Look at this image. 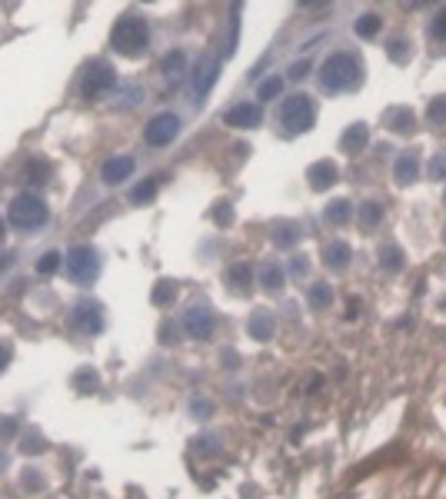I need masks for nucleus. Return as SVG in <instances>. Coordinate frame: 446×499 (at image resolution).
<instances>
[{"instance_id": "1", "label": "nucleus", "mask_w": 446, "mask_h": 499, "mask_svg": "<svg viewBox=\"0 0 446 499\" xmlns=\"http://www.w3.org/2000/svg\"><path fill=\"white\" fill-rule=\"evenodd\" d=\"M363 57L353 54V50H337L330 54L323 64H320V87L327 93H346V90H356L363 83Z\"/></svg>"}, {"instance_id": "2", "label": "nucleus", "mask_w": 446, "mask_h": 499, "mask_svg": "<svg viewBox=\"0 0 446 499\" xmlns=\"http://www.w3.org/2000/svg\"><path fill=\"white\" fill-rule=\"evenodd\" d=\"M147 40H150V27L143 17L137 13H127V17H120L114 23V30H110V44L117 54L123 57H140L143 50H147Z\"/></svg>"}, {"instance_id": "3", "label": "nucleus", "mask_w": 446, "mask_h": 499, "mask_svg": "<svg viewBox=\"0 0 446 499\" xmlns=\"http://www.w3.org/2000/svg\"><path fill=\"white\" fill-rule=\"evenodd\" d=\"M280 127L287 137H296V133H306V130L317 124V104L310 93H290L280 104Z\"/></svg>"}, {"instance_id": "4", "label": "nucleus", "mask_w": 446, "mask_h": 499, "mask_svg": "<svg viewBox=\"0 0 446 499\" xmlns=\"http://www.w3.org/2000/svg\"><path fill=\"white\" fill-rule=\"evenodd\" d=\"M47 213H50L47 203L37 197V193H17L11 200V207H7V220L17 230H34L40 223H47Z\"/></svg>"}, {"instance_id": "5", "label": "nucleus", "mask_w": 446, "mask_h": 499, "mask_svg": "<svg viewBox=\"0 0 446 499\" xmlns=\"http://www.w3.org/2000/svg\"><path fill=\"white\" fill-rule=\"evenodd\" d=\"M64 273L73 279V283H94L97 273H100V253L94 246H71L67 256H64Z\"/></svg>"}, {"instance_id": "6", "label": "nucleus", "mask_w": 446, "mask_h": 499, "mask_svg": "<svg viewBox=\"0 0 446 499\" xmlns=\"http://www.w3.org/2000/svg\"><path fill=\"white\" fill-rule=\"evenodd\" d=\"M114 87H117V70L110 67L107 60H94V64H87V70H83V83H80V90H83L87 100L107 97Z\"/></svg>"}, {"instance_id": "7", "label": "nucleus", "mask_w": 446, "mask_h": 499, "mask_svg": "<svg viewBox=\"0 0 446 499\" xmlns=\"http://www.w3.org/2000/svg\"><path fill=\"white\" fill-rule=\"evenodd\" d=\"M176 133H180V120H176L174 114H157L143 127V140L150 143V147H167L170 140H176Z\"/></svg>"}, {"instance_id": "8", "label": "nucleus", "mask_w": 446, "mask_h": 499, "mask_svg": "<svg viewBox=\"0 0 446 499\" xmlns=\"http://www.w3.org/2000/svg\"><path fill=\"white\" fill-rule=\"evenodd\" d=\"M71 323L80 330V333H100L104 330V306L94 300H80L77 306L71 310Z\"/></svg>"}, {"instance_id": "9", "label": "nucleus", "mask_w": 446, "mask_h": 499, "mask_svg": "<svg viewBox=\"0 0 446 499\" xmlns=\"http://www.w3.org/2000/svg\"><path fill=\"white\" fill-rule=\"evenodd\" d=\"M183 333L190 339H210L213 337V313L200 303V306H190L183 313Z\"/></svg>"}, {"instance_id": "10", "label": "nucleus", "mask_w": 446, "mask_h": 499, "mask_svg": "<svg viewBox=\"0 0 446 499\" xmlns=\"http://www.w3.org/2000/svg\"><path fill=\"white\" fill-rule=\"evenodd\" d=\"M260 120H263V107L260 104H234L227 114H223V124L227 127H236V130H250V127H260Z\"/></svg>"}, {"instance_id": "11", "label": "nucleus", "mask_w": 446, "mask_h": 499, "mask_svg": "<svg viewBox=\"0 0 446 499\" xmlns=\"http://www.w3.org/2000/svg\"><path fill=\"white\" fill-rule=\"evenodd\" d=\"M337 176H340V170H337V163H333V160H317L313 167H310V170H306L310 190H317V193L330 190V186L337 184Z\"/></svg>"}, {"instance_id": "12", "label": "nucleus", "mask_w": 446, "mask_h": 499, "mask_svg": "<svg viewBox=\"0 0 446 499\" xmlns=\"http://www.w3.org/2000/svg\"><path fill=\"white\" fill-rule=\"evenodd\" d=\"M133 157H110V160L100 167V180H104L107 186H117L123 184V180H130V174H133Z\"/></svg>"}, {"instance_id": "13", "label": "nucleus", "mask_w": 446, "mask_h": 499, "mask_svg": "<svg viewBox=\"0 0 446 499\" xmlns=\"http://www.w3.org/2000/svg\"><path fill=\"white\" fill-rule=\"evenodd\" d=\"M416 176H420V153L403 150L397 157V163H393V180H397L399 186H410Z\"/></svg>"}, {"instance_id": "14", "label": "nucleus", "mask_w": 446, "mask_h": 499, "mask_svg": "<svg viewBox=\"0 0 446 499\" xmlns=\"http://www.w3.org/2000/svg\"><path fill=\"white\" fill-rule=\"evenodd\" d=\"M217 70H220V60L217 57H203L197 64V70H193V93H197V97H207V93H210V87L217 83Z\"/></svg>"}, {"instance_id": "15", "label": "nucleus", "mask_w": 446, "mask_h": 499, "mask_svg": "<svg viewBox=\"0 0 446 499\" xmlns=\"http://www.w3.org/2000/svg\"><path fill=\"white\" fill-rule=\"evenodd\" d=\"M350 260H353L350 244H343V240H330V244L323 246V267L333 270V273H343V270L350 267Z\"/></svg>"}, {"instance_id": "16", "label": "nucleus", "mask_w": 446, "mask_h": 499, "mask_svg": "<svg viewBox=\"0 0 446 499\" xmlns=\"http://www.w3.org/2000/svg\"><path fill=\"white\" fill-rule=\"evenodd\" d=\"M273 330H277V320H273L270 310H253L247 320V333L250 339H260V343H267L273 337Z\"/></svg>"}, {"instance_id": "17", "label": "nucleus", "mask_w": 446, "mask_h": 499, "mask_svg": "<svg viewBox=\"0 0 446 499\" xmlns=\"http://www.w3.org/2000/svg\"><path fill=\"white\" fill-rule=\"evenodd\" d=\"M250 283H253V270H250L247 260H236V263L227 267V287H230L236 296L250 293Z\"/></svg>"}, {"instance_id": "18", "label": "nucleus", "mask_w": 446, "mask_h": 499, "mask_svg": "<svg viewBox=\"0 0 446 499\" xmlns=\"http://www.w3.org/2000/svg\"><path fill=\"white\" fill-rule=\"evenodd\" d=\"M366 143H370V127H366V124H350L340 137V150L350 153V157H356Z\"/></svg>"}, {"instance_id": "19", "label": "nucleus", "mask_w": 446, "mask_h": 499, "mask_svg": "<svg viewBox=\"0 0 446 499\" xmlns=\"http://www.w3.org/2000/svg\"><path fill=\"white\" fill-rule=\"evenodd\" d=\"M383 124L393 133H413L416 130V116H413L410 107H390L387 114H383Z\"/></svg>"}, {"instance_id": "20", "label": "nucleus", "mask_w": 446, "mask_h": 499, "mask_svg": "<svg viewBox=\"0 0 446 499\" xmlns=\"http://www.w3.org/2000/svg\"><path fill=\"white\" fill-rule=\"evenodd\" d=\"M257 277H260V287H263V290L277 293V290H283V279H287V273H283V267L277 263V260H267V263H260Z\"/></svg>"}, {"instance_id": "21", "label": "nucleus", "mask_w": 446, "mask_h": 499, "mask_svg": "<svg viewBox=\"0 0 446 499\" xmlns=\"http://www.w3.org/2000/svg\"><path fill=\"white\" fill-rule=\"evenodd\" d=\"M273 244L277 246H283V250H290V246H296L300 244V223H294V220H277L273 223Z\"/></svg>"}, {"instance_id": "22", "label": "nucleus", "mask_w": 446, "mask_h": 499, "mask_svg": "<svg viewBox=\"0 0 446 499\" xmlns=\"http://www.w3.org/2000/svg\"><path fill=\"white\" fill-rule=\"evenodd\" d=\"M183 73H187V54L183 50H174V54H167L164 60V77L170 87H176V83L183 80Z\"/></svg>"}, {"instance_id": "23", "label": "nucleus", "mask_w": 446, "mask_h": 499, "mask_svg": "<svg viewBox=\"0 0 446 499\" xmlns=\"http://www.w3.org/2000/svg\"><path fill=\"white\" fill-rule=\"evenodd\" d=\"M323 220H327L330 227H346V223L353 220V203L350 200H333V203L323 210Z\"/></svg>"}, {"instance_id": "24", "label": "nucleus", "mask_w": 446, "mask_h": 499, "mask_svg": "<svg viewBox=\"0 0 446 499\" xmlns=\"http://www.w3.org/2000/svg\"><path fill=\"white\" fill-rule=\"evenodd\" d=\"M306 303H310V310H330V303H333V287H330V283H313L310 293H306Z\"/></svg>"}, {"instance_id": "25", "label": "nucleus", "mask_w": 446, "mask_h": 499, "mask_svg": "<svg viewBox=\"0 0 446 499\" xmlns=\"http://www.w3.org/2000/svg\"><path fill=\"white\" fill-rule=\"evenodd\" d=\"M380 267L387 273H399L403 270V250L397 244H383L380 246Z\"/></svg>"}, {"instance_id": "26", "label": "nucleus", "mask_w": 446, "mask_h": 499, "mask_svg": "<svg viewBox=\"0 0 446 499\" xmlns=\"http://www.w3.org/2000/svg\"><path fill=\"white\" fill-rule=\"evenodd\" d=\"M356 220H360V227L373 230L376 223L383 220V207H380L376 200H366V203H360V207H356Z\"/></svg>"}, {"instance_id": "27", "label": "nucleus", "mask_w": 446, "mask_h": 499, "mask_svg": "<svg viewBox=\"0 0 446 499\" xmlns=\"http://www.w3.org/2000/svg\"><path fill=\"white\" fill-rule=\"evenodd\" d=\"M71 383L77 393H94L97 386H100V376H97V370H90V366H80V370L73 373Z\"/></svg>"}, {"instance_id": "28", "label": "nucleus", "mask_w": 446, "mask_h": 499, "mask_svg": "<svg viewBox=\"0 0 446 499\" xmlns=\"http://www.w3.org/2000/svg\"><path fill=\"white\" fill-rule=\"evenodd\" d=\"M380 27H383V20H380L376 13H360V17L353 20V30H356V37H363V40L380 34Z\"/></svg>"}, {"instance_id": "29", "label": "nucleus", "mask_w": 446, "mask_h": 499, "mask_svg": "<svg viewBox=\"0 0 446 499\" xmlns=\"http://www.w3.org/2000/svg\"><path fill=\"white\" fill-rule=\"evenodd\" d=\"M60 267H64V256H60L57 250H50V253H44L37 260V273H40V277H54Z\"/></svg>"}, {"instance_id": "30", "label": "nucleus", "mask_w": 446, "mask_h": 499, "mask_svg": "<svg viewBox=\"0 0 446 499\" xmlns=\"http://www.w3.org/2000/svg\"><path fill=\"white\" fill-rule=\"evenodd\" d=\"M153 197H157V176L143 180V184H137L130 190V200H133V203H150Z\"/></svg>"}, {"instance_id": "31", "label": "nucleus", "mask_w": 446, "mask_h": 499, "mask_svg": "<svg viewBox=\"0 0 446 499\" xmlns=\"http://www.w3.org/2000/svg\"><path fill=\"white\" fill-rule=\"evenodd\" d=\"M174 296H176V287L170 283V279H160V283L153 287V293H150L153 306H167V303H174Z\"/></svg>"}, {"instance_id": "32", "label": "nucleus", "mask_w": 446, "mask_h": 499, "mask_svg": "<svg viewBox=\"0 0 446 499\" xmlns=\"http://www.w3.org/2000/svg\"><path fill=\"white\" fill-rule=\"evenodd\" d=\"M426 120L433 124V127H443L446 124V97H433L430 107H426Z\"/></svg>"}, {"instance_id": "33", "label": "nucleus", "mask_w": 446, "mask_h": 499, "mask_svg": "<svg viewBox=\"0 0 446 499\" xmlns=\"http://www.w3.org/2000/svg\"><path fill=\"white\" fill-rule=\"evenodd\" d=\"M280 90H283V80H280V77H270V80L260 83L257 100H273V97H280Z\"/></svg>"}, {"instance_id": "34", "label": "nucleus", "mask_w": 446, "mask_h": 499, "mask_svg": "<svg viewBox=\"0 0 446 499\" xmlns=\"http://www.w3.org/2000/svg\"><path fill=\"white\" fill-rule=\"evenodd\" d=\"M387 54H390V60H397V64H406V60H410V47H406V40H403V37H397V40H390Z\"/></svg>"}, {"instance_id": "35", "label": "nucleus", "mask_w": 446, "mask_h": 499, "mask_svg": "<svg viewBox=\"0 0 446 499\" xmlns=\"http://www.w3.org/2000/svg\"><path fill=\"white\" fill-rule=\"evenodd\" d=\"M430 37L433 40H440V44H446V7H440L433 17V23H430Z\"/></svg>"}, {"instance_id": "36", "label": "nucleus", "mask_w": 446, "mask_h": 499, "mask_svg": "<svg viewBox=\"0 0 446 499\" xmlns=\"http://www.w3.org/2000/svg\"><path fill=\"white\" fill-rule=\"evenodd\" d=\"M430 176L433 180H446V150L436 153L433 160H430Z\"/></svg>"}, {"instance_id": "37", "label": "nucleus", "mask_w": 446, "mask_h": 499, "mask_svg": "<svg viewBox=\"0 0 446 499\" xmlns=\"http://www.w3.org/2000/svg\"><path fill=\"white\" fill-rule=\"evenodd\" d=\"M47 174H50L47 163H30V167H27V180H30V184H44Z\"/></svg>"}, {"instance_id": "38", "label": "nucleus", "mask_w": 446, "mask_h": 499, "mask_svg": "<svg viewBox=\"0 0 446 499\" xmlns=\"http://www.w3.org/2000/svg\"><path fill=\"white\" fill-rule=\"evenodd\" d=\"M213 220L220 223V227H230V223H234V210H230V203H217V210H213Z\"/></svg>"}, {"instance_id": "39", "label": "nucleus", "mask_w": 446, "mask_h": 499, "mask_svg": "<svg viewBox=\"0 0 446 499\" xmlns=\"http://www.w3.org/2000/svg\"><path fill=\"white\" fill-rule=\"evenodd\" d=\"M306 270H310L306 256H294V263H290V273H294L296 279H303V277H306Z\"/></svg>"}, {"instance_id": "40", "label": "nucleus", "mask_w": 446, "mask_h": 499, "mask_svg": "<svg viewBox=\"0 0 446 499\" xmlns=\"http://www.w3.org/2000/svg\"><path fill=\"white\" fill-rule=\"evenodd\" d=\"M17 430V419L13 416H0V436H11Z\"/></svg>"}, {"instance_id": "41", "label": "nucleus", "mask_w": 446, "mask_h": 499, "mask_svg": "<svg viewBox=\"0 0 446 499\" xmlns=\"http://www.w3.org/2000/svg\"><path fill=\"white\" fill-rule=\"evenodd\" d=\"M40 450H44V440H40V436H27L24 453H40Z\"/></svg>"}, {"instance_id": "42", "label": "nucleus", "mask_w": 446, "mask_h": 499, "mask_svg": "<svg viewBox=\"0 0 446 499\" xmlns=\"http://www.w3.org/2000/svg\"><path fill=\"white\" fill-rule=\"evenodd\" d=\"M306 70H310V60H303V64H294V67H290V80H300Z\"/></svg>"}, {"instance_id": "43", "label": "nucleus", "mask_w": 446, "mask_h": 499, "mask_svg": "<svg viewBox=\"0 0 446 499\" xmlns=\"http://www.w3.org/2000/svg\"><path fill=\"white\" fill-rule=\"evenodd\" d=\"M4 366H11V349L0 347V373H4Z\"/></svg>"}, {"instance_id": "44", "label": "nucleus", "mask_w": 446, "mask_h": 499, "mask_svg": "<svg viewBox=\"0 0 446 499\" xmlns=\"http://www.w3.org/2000/svg\"><path fill=\"white\" fill-rule=\"evenodd\" d=\"M4 233H7V227H4V220H0V240H4Z\"/></svg>"}, {"instance_id": "45", "label": "nucleus", "mask_w": 446, "mask_h": 499, "mask_svg": "<svg viewBox=\"0 0 446 499\" xmlns=\"http://www.w3.org/2000/svg\"><path fill=\"white\" fill-rule=\"evenodd\" d=\"M443 203H446V193H443Z\"/></svg>"}]
</instances>
